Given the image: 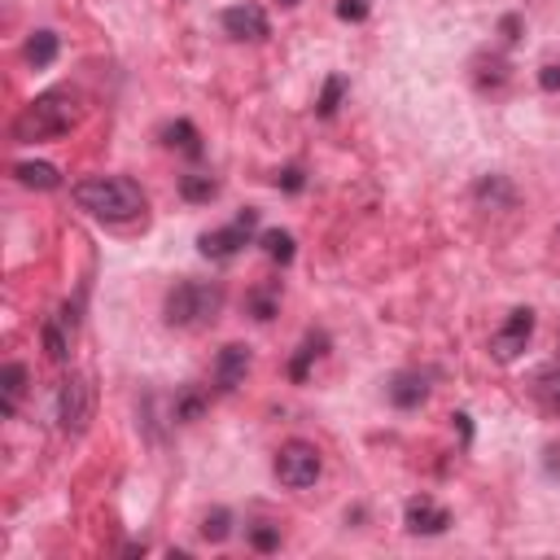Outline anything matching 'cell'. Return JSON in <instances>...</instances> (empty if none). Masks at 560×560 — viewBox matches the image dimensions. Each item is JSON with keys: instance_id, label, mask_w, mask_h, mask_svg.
Masks as SVG:
<instances>
[{"instance_id": "11", "label": "cell", "mask_w": 560, "mask_h": 560, "mask_svg": "<svg viewBox=\"0 0 560 560\" xmlns=\"http://www.w3.org/2000/svg\"><path fill=\"white\" fill-rule=\"evenodd\" d=\"M529 398H534V407L542 411V416H551V420H560V363H547V368H534L529 372Z\"/></svg>"}, {"instance_id": "18", "label": "cell", "mask_w": 560, "mask_h": 560, "mask_svg": "<svg viewBox=\"0 0 560 560\" xmlns=\"http://www.w3.org/2000/svg\"><path fill=\"white\" fill-rule=\"evenodd\" d=\"M57 31H35L31 39H26V61H31V70H48L52 61H57Z\"/></svg>"}, {"instance_id": "19", "label": "cell", "mask_w": 560, "mask_h": 560, "mask_svg": "<svg viewBox=\"0 0 560 560\" xmlns=\"http://www.w3.org/2000/svg\"><path fill=\"white\" fill-rule=\"evenodd\" d=\"M346 74H328L324 79V88H319V96H315V114L319 118H332L337 114V105H341V96H346Z\"/></svg>"}, {"instance_id": "13", "label": "cell", "mask_w": 560, "mask_h": 560, "mask_svg": "<svg viewBox=\"0 0 560 560\" xmlns=\"http://www.w3.org/2000/svg\"><path fill=\"white\" fill-rule=\"evenodd\" d=\"M385 394H389L394 407L411 411V407H420V402L429 398V376H424V372H394L389 385H385Z\"/></svg>"}, {"instance_id": "6", "label": "cell", "mask_w": 560, "mask_h": 560, "mask_svg": "<svg viewBox=\"0 0 560 560\" xmlns=\"http://www.w3.org/2000/svg\"><path fill=\"white\" fill-rule=\"evenodd\" d=\"M258 228V210H241L228 228H214V232H201L197 236V249L206 254V258H214V262H228V258H236L245 245H249V232Z\"/></svg>"}, {"instance_id": "9", "label": "cell", "mask_w": 560, "mask_h": 560, "mask_svg": "<svg viewBox=\"0 0 560 560\" xmlns=\"http://www.w3.org/2000/svg\"><path fill=\"white\" fill-rule=\"evenodd\" d=\"M219 22H223V31H228L232 39H267V35H271L267 13H262L258 4H249V0L228 4V9L219 13Z\"/></svg>"}, {"instance_id": "23", "label": "cell", "mask_w": 560, "mask_h": 560, "mask_svg": "<svg viewBox=\"0 0 560 560\" xmlns=\"http://www.w3.org/2000/svg\"><path fill=\"white\" fill-rule=\"evenodd\" d=\"M232 534V512L228 508H210L206 516H201V538L206 542H223Z\"/></svg>"}, {"instance_id": "1", "label": "cell", "mask_w": 560, "mask_h": 560, "mask_svg": "<svg viewBox=\"0 0 560 560\" xmlns=\"http://www.w3.org/2000/svg\"><path fill=\"white\" fill-rule=\"evenodd\" d=\"M79 118H83V96L74 88H48L13 114L9 136H13V144H44V140L70 136L79 127Z\"/></svg>"}, {"instance_id": "14", "label": "cell", "mask_w": 560, "mask_h": 560, "mask_svg": "<svg viewBox=\"0 0 560 560\" xmlns=\"http://www.w3.org/2000/svg\"><path fill=\"white\" fill-rule=\"evenodd\" d=\"M472 201L481 210H512L516 206V188L508 184V175H481L472 184Z\"/></svg>"}, {"instance_id": "2", "label": "cell", "mask_w": 560, "mask_h": 560, "mask_svg": "<svg viewBox=\"0 0 560 560\" xmlns=\"http://www.w3.org/2000/svg\"><path fill=\"white\" fill-rule=\"evenodd\" d=\"M70 197H74V206L83 214H92L101 223H131L149 206L144 188L136 179H127V175H88V179H79L70 188Z\"/></svg>"}, {"instance_id": "33", "label": "cell", "mask_w": 560, "mask_h": 560, "mask_svg": "<svg viewBox=\"0 0 560 560\" xmlns=\"http://www.w3.org/2000/svg\"><path fill=\"white\" fill-rule=\"evenodd\" d=\"M280 4H302V0H280Z\"/></svg>"}, {"instance_id": "10", "label": "cell", "mask_w": 560, "mask_h": 560, "mask_svg": "<svg viewBox=\"0 0 560 560\" xmlns=\"http://www.w3.org/2000/svg\"><path fill=\"white\" fill-rule=\"evenodd\" d=\"M39 337H44V354H48L52 363H66V359H70V346H74V311L61 306L57 315H48Z\"/></svg>"}, {"instance_id": "30", "label": "cell", "mask_w": 560, "mask_h": 560, "mask_svg": "<svg viewBox=\"0 0 560 560\" xmlns=\"http://www.w3.org/2000/svg\"><path fill=\"white\" fill-rule=\"evenodd\" d=\"M499 26H503V44H516V31H521V18H512V13H508V18L499 22Z\"/></svg>"}, {"instance_id": "27", "label": "cell", "mask_w": 560, "mask_h": 560, "mask_svg": "<svg viewBox=\"0 0 560 560\" xmlns=\"http://www.w3.org/2000/svg\"><path fill=\"white\" fill-rule=\"evenodd\" d=\"M249 542H254L258 551H271V547H280V529H276V525H254V529H249Z\"/></svg>"}, {"instance_id": "32", "label": "cell", "mask_w": 560, "mask_h": 560, "mask_svg": "<svg viewBox=\"0 0 560 560\" xmlns=\"http://www.w3.org/2000/svg\"><path fill=\"white\" fill-rule=\"evenodd\" d=\"M542 455H547V459H542V464H547V472H551V477H560V446H547Z\"/></svg>"}, {"instance_id": "25", "label": "cell", "mask_w": 560, "mask_h": 560, "mask_svg": "<svg viewBox=\"0 0 560 560\" xmlns=\"http://www.w3.org/2000/svg\"><path fill=\"white\" fill-rule=\"evenodd\" d=\"M166 144H179V149H184L188 158H197V153H201V140H197V131H192V122H184V118L166 127Z\"/></svg>"}, {"instance_id": "15", "label": "cell", "mask_w": 560, "mask_h": 560, "mask_svg": "<svg viewBox=\"0 0 560 560\" xmlns=\"http://www.w3.org/2000/svg\"><path fill=\"white\" fill-rule=\"evenodd\" d=\"M26 381H31L26 363L9 359V363L0 368V411H4V416H13V411H18V402H22V394H26Z\"/></svg>"}, {"instance_id": "20", "label": "cell", "mask_w": 560, "mask_h": 560, "mask_svg": "<svg viewBox=\"0 0 560 560\" xmlns=\"http://www.w3.org/2000/svg\"><path fill=\"white\" fill-rule=\"evenodd\" d=\"M258 241H262L267 258H271V262H280V267H284V262H293V254H298V249H293V236H289V232H280V228H267Z\"/></svg>"}, {"instance_id": "22", "label": "cell", "mask_w": 560, "mask_h": 560, "mask_svg": "<svg viewBox=\"0 0 560 560\" xmlns=\"http://www.w3.org/2000/svg\"><path fill=\"white\" fill-rule=\"evenodd\" d=\"M477 88H503L508 83V61L503 57H477Z\"/></svg>"}, {"instance_id": "3", "label": "cell", "mask_w": 560, "mask_h": 560, "mask_svg": "<svg viewBox=\"0 0 560 560\" xmlns=\"http://www.w3.org/2000/svg\"><path fill=\"white\" fill-rule=\"evenodd\" d=\"M219 311H223L219 280H179L162 302V315L171 328H206V324H214Z\"/></svg>"}, {"instance_id": "21", "label": "cell", "mask_w": 560, "mask_h": 560, "mask_svg": "<svg viewBox=\"0 0 560 560\" xmlns=\"http://www.w3.org/2000/svg\"><path fill=\"white\" fill-rule=\"evenodd\" d=\"M201 411H206V394H201L197 385H188V389H184V394H179V398L171 402V416H175L179 424H188V420H197Z\"/></svg>"}, {"instance_id": "7", "label": "cell", "mask_w": 560, "mask_h": 560, "mask_svg": "<svg viewBox=\"0 0 560 560\" xmlns=\"http://www.w3.org/2000/svg\"><path fill=\"white\" fill-rule=\"evenodd\" d=\"M529 337H534V311H529V306H516V311H508V319L494 328L490 354H494L499 363H516L521 350L529 346Z\"/></svg>"}, {"instance_id": "28", "label": "cell", "mask_w": 560, "mask_h": 560, "mask_svg": "<svg viewBox=\"0 0 560 560\" xmlns=\"http://www.w3.org/2000/svg\"><path fill=\"white\" fill-rule=\"evenodd\" d=\"M368 9H372V0H341V4H337V18H346V22H363Z\"/></svg>"}, {"instance_id": "12", "label": "cell", "mask_w": 560, "mask_h": 560, "mask_svg": "<svg viewBox=\"0 0 560 560\" xmlns=\"http://www.w3.org/2000/svg\"><path fill=\"white\" fill-rule=\"evenodd\" d=\"M245 372H249V346L232 341V346H223V350L214 354V385H219L223 394L236 389V385L245 381Z\"/></svg>"}, {"instance_id": "31", "label": "cell", "mask_w": 560, "mask_h": 560, "mask_svg": "<svg viewBox=\"0 0 560 560\" xmlns=\"http://www.w3.org/2000/svg\"><path fill=\"white\" fill-rule=\"evenodd\" d=\"M276 184H284L289 192H298V188H302V171H298V166H289V171H284V175H280Z\"/></svg>"}, {"instance_id": "26", "label": "cell", "mask_w": 560, "mask_h": 560, "mask_svg": "<svg viewBox=\"0 0 560 560\" xmlns=\"http://www.w3.org/2000/svg\"><path fill=\"white\" fill-rule=\"evenodd\" d=\"M249 311H254V319H271V315H276V284L254 289V293H249Z\"/></svg>"}, {"instance_id": "29", "label": "cell", "mask_w": 560, "mask_h": 560, "mask_svg": "<svg viewBox=\"0 0 560 560\" xmlns=\"http://www.w3.org/2000/svg\"><path fill=\"white\" fill-rule=\"evenodd\" d=\"M538 83H542L547 92H556V88H560V61H551V66H542V74H538Z\"/></svg>"}, {"instance_id": "8", "label": "cell", "mask_w": 560, "mask_h": 560, "mask_svg": "<svg viewBox=\"0 0 560 560\" xmlns=\"http://www.w3.org/2000/svg\"><path fill=\"white\" fill-rule=\"evenodd\" d=\"M402 525H407V534H416V538H433V534H446L451 512H446L438 499L416 494V499H407V508H402Z\"/></svg>"}, {"instance_id": "24", "label": "cell", "mask_w": 560, "mask_h": 560, "mask_svg": "<svg viewBox=\"0 0 560 560\" xmlns=\"http://www.w3.org/2000/svg\"><path fill=\"white\" fill-rule=\"evenodd\" d=\"M219 192V184L210 175H179V197L184 201H210Z\"/></svg>"}, {"instance_id": "5", "label": "cell", "mask_w": 560, "mask_h": 560, "mask_svg": "<svg viewBox=\"0 0 560 560\" xmlns=\"http://www.w3.org/2000/svg\"><path fill=\"white\" fill-rule=\"evenodd\" d=\"M271 472H276V481H280L284 490H306V486L319 481L324 459H319L315 442L289 438V442H280V451H276V459H271Z\"/></svg>"}, {"instance_id": "16", "label": "cell", "mask_w": 560, "mask_h": 560, "mask_svg": "<svg viewBox=\"0 0 560 560\" xmlns=\"http://www.w3.org/2000/svg\"><path fill=\"white\" fill-rule=\"evenodd\" d=\"M13 179H18L22 188H35V192L61 188V171H57L52 162H18V166H13Z\"/></svg>"}, {"instance_id": "4", "label": "cell", "mask_w": 560, "mask_h": 560, "mask_svg": "<svg viewBox=\"0 0 560 560\" xmlns=\"http://www.w3.org/2000/svg\"><path fill=\"white\" fill-rule=\"evenodd\" d=\"M52 411H57V429H61L66 438L88 433V424H92V416H96V381H92L88 372H70V376L57 385Z\"/></svg>"}, {"instance_id": "17", "label": "cell", "mask_w": 560, "mask_h": 560, "mask_svg": "<svg viewBox=\"0 0 560 560\" xmlns=\"http://www.w3.org/2000/svg\"><path fill=\"white\" fill-rule=\"evenodd\" d=\"M324 354H328V332H306L302 346H298V354H293V363H289V376H293V381H306L311 363L324 359Z\"/></svg>"}]
</instances>
